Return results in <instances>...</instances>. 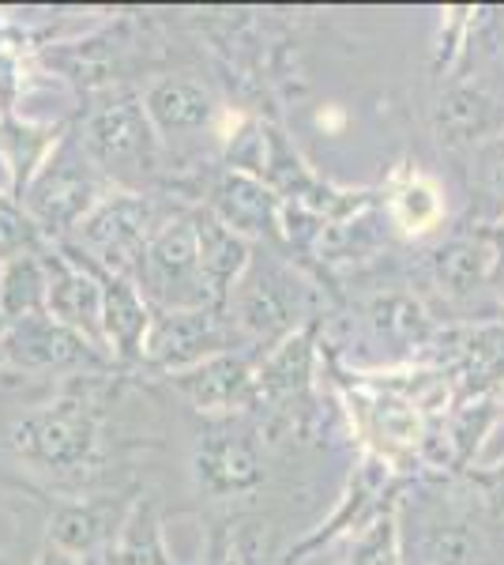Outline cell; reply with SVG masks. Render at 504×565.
Instances as JSON below:
<instances>
[{
	"label": "cell",
	"instance_id": "obj_1",
	"mask_svg": "<svg viewBox=\"0 0 504 565\" xmlns=\"http://www.w3.org/2000/svg\"><path fill=\"white\" fill-rule=\"evenodd\" d=\"M136 287H140L143 302L159 306V313L211 306L204 264H200L196 218H170L151 234L148 249L136 264Z\"/></svg>",
	"mask_w": 504,
	"mask_h": 565
},
{
	"label": "cell",
	"instance_id": "obj_2",
	"mask_svg": "<svg viewBox=\"0 0 504 565\" xmlns=\"http://www.w3.org/2000/svg\"><path fill=\"white\" fill-rule=\"evenodd\" d=\"M23 200H26V215H31V223L39 231L64 234V231H76L106 196H103L98 167L90 162L84 143L64 136L57 148L50 151V159L39 167V174L31 178Z\"/></svg>",
	"mask_w": 504,
	"mask_h": 565
},
{
	"label": "cell",
	"instance_id": "obj_3",
	"mask_svg": "<svg viewBox=\"0 0 504 565\" xmlns=\"http://www.w3.org/2000/svg\"><path fill=\"white\" fill-rule=\"evenodd\" d=\"M79 143L90 162L114 181H140L154 170V154H159L148 106L132 95L109 98L90 109Z\"/></svg>",
	"mask_w": 504,
	"mask_h": 565
},
{
	"label": "cell",
	"instance_id": "obj_4",
	"mask_svg": "<svg viewBox=\"0 0 504 565\" xmlns=\"http://www.w3.org/2000/svg\"><path fill=\"white\" fill-rule=\"evenodd\" d=\"M154 234V212L143 196L117 193L106 196L103 204L76 226V238L98 264L106 276H136L143 249H148Z\"/></svg>",
	"mask_w": 504,
	"mask_h": 565
},
{
	"label": "cell",
	"instance_id": "obj_5",
	"mask_svg": "<svg viewBox=\"0 0 504 565\" xmlns=\"http://www.w3.org/2000/svg\"><path fill=\"white\" fill-rule=\"evenodd\" d=\"M12 437V449L20 452L23 460L39 463V468H53V471H68L79 468L90 452H95V418L84 412V404H53L45 412L23 415L20 423L8 430Z\"/></svg>",
	"mask_w": 504,
	"mask_h": 565
},
{
	"label": "cell",
	"instance_id": "obj_6",
	"mask_svg": "<svg viewBox=\"0 0 504 565\" xmlns=\"http://www.w3.org/2000/svg\"><path fill=\"white\" fill-rule=\"evenodd\" d=\"M226 354V335L218 317L207 309H173V313H154L148 340H143V359L159 370L181 373L200 362Z\"/></svg>",
	"mask_w": 504,
	"mask_h": 565
},
{
	"label": "cell",
	"instance_id": "obj_7",
	"mask_svg": "<svg viewBox=\"0 0 504 565\" xmlns=\"http://www.w3.org/2000/svg\"><path fill=\"white\" fill-rule=\"evenodd\" d=\"M45 271H50L45 313L68 328V332L84 335L95 351H103V279L72 257H45Z\"/></svg>",
	"mask_w": 504,
	"mask_h": 565
},
{
	"label": "cell",
	"instance_id": "obj_8",
	"mask_svg": "<svg viewBox=\"0 0 504 565\" xmlns=\"http://www.w3.org/2000/svg\"><path fill=\"white\" fill-rule=\"evenodd\" d=\"M8 362L23 370H72V366H98V354L84 335L68 332L64 324L53 321L50 313L26 317V321L12 324L0 340Z\"/></svg>",
	"mask_w": 504,
	"mask_h": 565
},
{
	"label": "cell",
	"instance_id": "obj_9",
	"mask_svg": "<svg viewBox=\"0 0 504 565\" xmlns=\"http://www.w3.org/2000/svg\"><path fill=\"white\" fill-rule=\"evenodd\" d=\"M170 381L192 399L196 412L218 415L256 404V373L237 354H215L192 370L170 373Z\"/></svg>",
	"mask_w": 504,
	"mask_h": 565
},
{
	"label": "cell",
	"instance_id": "obj_10",
	"mask_svg": "<svg viewBox=\"0 0 504 565\" xmlns=\"http://www.w3.org/2000/svg\"><path fill=\"white\" fill-rule=\"evenodd\" d=\"M211 215L223 226H230L234 234H279L282 226V204L275 196V189L264 185V178L245 174V170H230L218 178L215 193H211Z\"/></svg>",
	"mask_w": 504,
	"mask_h": 565
},
{
	"label": "cell",
	"instance_id": "obj_11",
	"mask_svg": "<svg viewBox=\"0 0 504 565\" xmlns=\"http://www.w3.org/2000/svg\"><path fill=\"white\" fill-rule=\"evenodd\" d=\"M237 317L249 332L275 340H287L294 332L298 321V287L294 279H287L275 268H256L249 276H242V295H237Z\"/></svg>",
	"mask_w": 504,
	"mask_h": 565
},
{
	"label": "cell",
	"instance_id": "obj_12",
	"mask_svg": "<svg viewBox=\"0 0 504 565\" xmlns=\"http://www.w3.org/2000/svg\"><path fill=\"white\" fill-rule=\"evenodd\" d=\"M103 279V332L106 343L117 348V359L132 362L143 359V340L151 328V309L143 302L140 287L125 276H98Z\"/></svg>",
	"mask_w": 504,
	"mask_h": 565
},
{
	"label": "cell",
	"instance_id": "obj_13",
	"mask_svg": "<svg viewBox=\"0 0 504 565\" xmlns=\"http://www.w3.org/2000/svg\"><path fill=\"white\" fill-rule=\"evenodd\" d=\"M196 218V238H200V264H204V279L211 290V302H226V295L234 290V282L249 271L253 253L249 242L242 234H234L230 226H223L215 215H192Z\"/></svg>",
	"mask_w": 504,
	"mask_h": 565
},
{
	"label": "cell",
	"instance_id": "obj_14",
	"mask_svg": "<svg viewBox=\"0 0 504 565\" xmlns=\"http://www.w3.org/2000/svg\"><path fill=\"white\" fill-rule=\"evenodd\" d=\"M143 106H148V117L159 132L204 129L211 117H215V98H211V90L189 76H167V79H159V84H151Z\"/></svg>",
	"mask_w": 504,
	"mask_h": 565
},
{
	"label": "cell",
	"instance_id": "obj_15",
	"mask_svg": "<svg viewBox=\"0 0 504 565\" xmlns=\"http://www.w3.org/2000/svg\"><path fill=\"white\" fill-rule=\"evenodd\" d=\"M200 479L211 494H242L260 482V457L245 437L234 434H211L204 445H200L196 457Z\"/></svg>",
	"mask_w": 504,
	"mask_h": 565
},
{
	"label": "cell",
	"instance_id": "obj_16",
	"mask_svg": "<svg viewBox=\"0 0 504 565\" xmlns=\"http://www.w3.org/2000/svg\"><path fill=\"white\" fill-rule=\"evenodd\" d=\"M433 125H437V140H441L444 148H467V143L490 140L493 98L485 95V87L479 84H455L452 90H444V98L437 103Z\"/></svg>",
	"mask_w": 504,
	"mask_h": 565
},
{
	"label": "cell",
	"instance_id": "obj_17",
	"mask_svg": "<svg viewBox=\"0 0 504 565\" xmlns=\"http://www.w3.org/2000/svg\"><path fill=\"white\" fill-rule=\"evenodd\" d=\"M429 268H433V279L448 295H471L497 271V257H493V245L485 242V234H479V238L444 242L429 257Z\"/></svg>",
	"mask_w": 504,
	"mask_h": 565
},
{
	"label": "cell",
	"instance_id": "obj_18",
	"mask_svg": "<svg viewBox=\"0 0 504 565\" xmlns=\"http://www.w3.org/2000/svg\"><path fill=\"white\" fill-rule=\"evenodd\" d=\"M45 295H50V271L34 249L0 268V317L8 328L45 313Z\"/></svg>",
	"mask_w": 504,
	"mask_h": 565
},
{
	"label": "cell",
	"instance_id": "obj_19",
	"mask_svg": "<svg viewBox=\"0 0 504 565\" xmlns=\"http://www.w3.org/2000/svg\"><path fill=\"white\" fill-rule=\"evenodd\" d=\"M313 373V343L309 332H290L256 370V399H287L309 385Z\"/></svg>",
	"mask_w": 504,
	"mask_h": 565
},
{
	"label": "cell",
	"instance_id": "obj_20",
	"mask_svg": "<svg viewBox=\"0 0 504 565\" xmlns=\"http://www.w3.org/2000/svg\"><path fill=\"white\" fill-rule=\"evenodd\" d=\"M125 516L109 513L103 505H64L57 516L50 521V540L53 546L68 554H87L95 551L98 543H114V535L121 532Z\"/></svg>",
	"mask_w": 504,
	"mask_h": 565
},
{
	"label": "cell",
	"instance_id": "obj_21",
	"mask_svg": "<svg viewBox=\"0 0 504 565\" xmlns=\"http://www.w3.org/2000/svg\"><path fill=\"white\" fill-rule=\"evenodd\" d=\"M106 565H170L167 551H162L159 535V516H154L151 501H136L125 513L121 532L109 543V562Z\"/></svg>",
	"mask_w": 504,
	"mask_h": 565
},
{
	"label": "cell",
	"instance_id": "obj_22",
	"mask_svg": "<svg viewBox=\"0 0 504 565\" xmlns=\"http://www.w3.org/2000/svg\"><path fill=\"white\" fill-rule=\"evenodd\" d=\"M444 215V200L433 178L426 174H410L403 185L392 193V218L396 226H403L407 234H426L441 223Z\"/></svg>",
	"mask_w": 504,
	"mask_h": 565
},
{
	"label": "cell",
	"instance_id": "obj_23",
	"mask_svg": "<svg viewBox=\"0 0 504 565\" xmlns=\"http://www.w3.org/2000/svg\"><path fill=\"white\" fill-rule=\"evenodd\" d=\"M474 196L485 223H504V132L474 148Z\"/></svg>",
	"mask_w": 504,
	"mask_h": 565
},
{
	"label": "cell",
	"instance_id": "obj_24",
	"mask_svg": "<svg viewBox=\"0 0 504 565\" xmlns=\"http://www.w3.org/2000/svg\"><path fill=\"white\" fill-rule=\"evenodd\" d=\"M421 554L429 565H474L479 535L463 521H437L429 524L426 540H421Z\"/></svg>",
	"mask_w": 504,
	"mask_h": 565
},
{
	"label": "cell",
	"instance_id": "obj_25",
	"mask_svg": "<svg viewBox=\"0 0 504 565\" xmlns=\"http://www.w3.org/2000/svg\"><path fill=\"white\" fill-rule=\"evenodd\" d=\"M369 317H373V324H377L384 335H392V340L421 343L429 335L426 313H421V306L415 302V298H407V295L377 298V302L369 306Z\"/></svg>",
	"mask_w": 504,
	"mask_h": 565
},
{
	"label": "cell",
	"instance_id": "obj_26",
	"mask_svg": "<svg viewBox=\"0 0 504 565\" xmlns=\"http://www.w3.org/2000/svg\"><path fill=\"white\" fill-rule=\"evenodd\" d=\"M354 565H399L396 516L392 513L373 516L369 527H365L362 540H357V546H354Z\"/></svg>",
	"mask_w": 504,
	"mask_h": 565
},
{
	"label": "cell",
	"instance_id": "obj_27",
	"mask_svg": "<svg viewBox=\"0 0 504 565\" xmlns=\"http://www.w3.org/2000/svg\"><path fill=\"white\" fill-rule=\"evenodd\" d=\"M31 245H34V226L26 218L12 215L8 207H0V268L8 260L23 257V253H31Z\"/></svg>",
	"mask_w": 504,
	"mask_h": 565
},
{
	"label": "cell",
	"instance_id": "obj_28",
	"mask_svg": "<svg viewBox=\"0 0 504 565\" xmlns=\"http://www.w3.org/2000/svg\"><path fill=\"white\" fill-rule=\"evenodd\" d=\"M482 482H485V494L497 505V513H504V460L493 463L490 476H482Z\"/></svg>",
	"mask_w": 504,
	"mask_h": 565
},
{
	"label": "cell",
	"instance_id": "obj_29",
	"mask_svg": "<svg viewBox=\"0 0 504 565\" xmlns=\"http://www.w3.org/2000/svg\"><path fill=\"white\" fill-rule=\"evenodd\" d=\"M39 565H79V558L76 554H68V551H61V546H45L42 551V558H39Z\"/></svg>",
	"mask_w": 504,
	"mask_h": 565
},
{
	"label": "cell",
	"instance_id": "obj_30",
	"mask_svg": "<svg viewBox=\"0 0 504 565\" xmlns=\"http://www.w3.org/2000/svg\"><path fill=\"white\" fill-rule=\"evenodd\" d=\"M485 242L493 245V257H497V271L504 276V223L490 226V231H485Z\"/></svg>",
	"mask_w": 504,
	"mask_h": 565
},
{
	"label": "cell",
	"instance_id": "obj_31",
	"mask_svg": "<svg viewBox=\"0 0 504 565\" xmlns=\"http://www.w3.org/2000/svg\"><path fill=\"white\" fill-rule=\"evenodd\" d=\"M4 332H8V324H4V317H0V340H4Z\"/></svg>",
	"mask_w": 504,
	"mask_h": 565
},
{
	"label": "cell",
	"instance_id": "obj_32",
	"mask_svg": "<svg viewBox=\"0 0 504 565\" xmlns=\"http://www.w3.org/2000/svg\"><path fill=\"white\" fill-rule=\"evenodd\" d=\"M501 295H504V276H501Z\"/></svg>",
	"mask_w": 504,
	"mask_h": 565
},
{
	"label": "cell",
	"instance_id": "obj_33",
	"mask_svg": "<svg viewBox=\"0 0 504 565\" xmlns=\"http://www.w3.org/2000/svg\"><path fill=\"white\" fill-rule=\"evenodd\" d=\"M0 359H4V351H0Z\"/></svg>",
	"mask_w": 504,
	"mask_h": 565
}]
</instances>
